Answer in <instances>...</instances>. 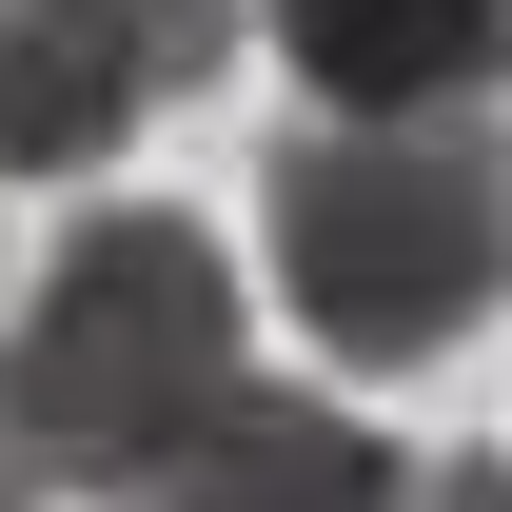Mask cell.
Returning <instances> with one entry per match:
<instances>
[{"instance_id": "3", "label": "cell", "mask_w": 512, "mask_h": 512, "mask_svg": "<svg viewBox=\"0 0 512 512\" xmlns=\"http://www.w3.org/2000/svg\"><path fill=\"white\" fill-rule=\"evenodd\" d=\"M138 512H414V453H394L375 414H335V394H256L237 375V414H217Z\"/></svg>"}, {"instance_id": "2", "label": "cell", "mask_w": 512, "mask_h": 512, "mask_svg": "<svg viewBox=\"0 0 512 512\" xmlns=\"http://www.w3.org/2000/svg\"><path fill=\"white\" fill-rule=\"evenodd\" d=\"M256 237L335 375H434L512 296V158H473L453 119H296L256 158Z\"/></svg>"}, {"instance_id": "7", "label": "cell", "mask_w": 512, "mask_h": 512, "mask_svg": "<svg viewBox=\"0 0 512 512\" xmlns=\"http://www.w3.org/2000/svg\"><path fill=\"white\" fill-rule=\"evenodd\" d=\"M414 512H512V453H434V473H414Z\"/></svg>"}, {"instance_id": "9", "label": "cell", "mask_w": 512, "mask_h": 512, "mask_svg": "<svg viewBox=\"0 0 512 512\" xmlns=\"http://www.w3.org/2000/svg\"><path fill=\"white\" fill-rule=\"evenodd\" d=\"M493 158H512V138H493Z\"/></svg>"}, {"instance_id": "4", "label": "cell", "mask_w": 512, "mask_h": 512, "mask_svg": "<svg viewBox=\"0 0 512 512\" xmlns=\"http://www.w3.org/2000/svg\"><path fill=\"white\" fill-rule=\"evenodd\" d=\"M276 60L316 79V119H453L512 79V0H276Z\"/></svg>"}, {"instance_id": "1", "label": "cell", "mask_w": 512, "mask_h": 512, "mask_svg": "<svg viewBox=\"0 0 512 512\" xmlns=\"http://www.w3.org/2000/svg\"><path fill=\"white\" fill-rule=\"evenodd\" d=\"M217 414H237V256L197 217L99 197L40 256V296L0 316V473L79 493V512H138Z\"/></svg>"}, {"instance_id": "6", "label": "cell", "mask_w": 512, "mask_h": 512, "mask_svg": "<svg viewBox=\"0 0 512 512\" xmlns=\"http://www.w3.org/2000/svg\"><path fill=\"white\" fill-rule=\"evenodd\" d=\"M20 20H60V40H99V60H119L138 99H197V79L237 60V0H20Z\"/></svg>"}, {"instance_id": "5", "label": "cell", "mask_w": 512, "mask_h": 512, "mask_svg": "<svg viewBox=\"0 0 512 512\" xmlns=\"http://www.w3.org/2000/svg\"><path fill=\"white\" fill-rule=\"evenodd\" d=\"M138 119H158V99H138L99 40H60V20H20V0H0V178H99Z\"/></svg>"}, {"instance_id": "8", "label": "cell", "mask_w": 512, "mask_h": 512, "mask_svg": "<svg viewBox=\"0 0 512 512\" xmlns=\"http://www.w3.org/2000/svg\"><path fill=\"white\" fill-rule=\"evenodd\" d=\"M0 512H40V493H20V473H0Z\"/></svg>"}]
</instances>
